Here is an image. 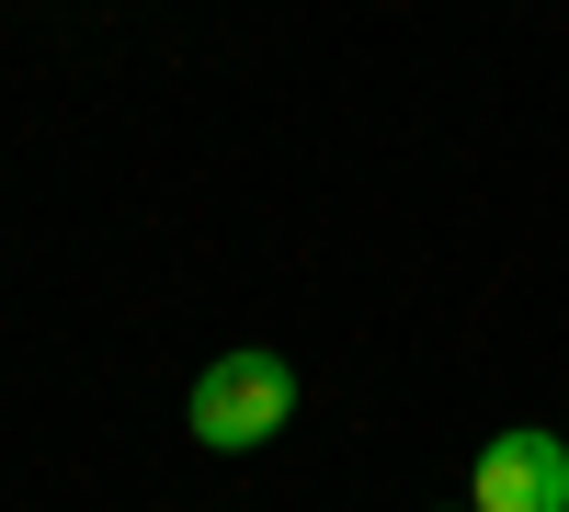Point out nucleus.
<instances>
[{"instance_id":"nucleus-2","label":"nucleus","mask_w":569,"mask_h":512,"mask_svg":"<svg viewBox=\"0 0 569 512\" xmlns=\"http://www.w3.org/2000/svg\"><path fill=\"white\" fill-rule=\"evenodd\" d=\"M467 512H569V444L558 433H490L479 444V501Z\"/></svg>"},{"instance_id":"nucleus-1","label":"nucleus","mask_w":569,"mask_h":512,"mask_svg":"<svg viewBox=\"0 0 569 512\" xmlns=\"http://www.w3.org/2000/svg\"><path fill=\"white\" fill-rule=\"evenodd\" d=\"M284 410H297V364L284 353H217L194 377V399H182V422H194L206 455H240V444L284 433Z\"/></svg>"}]
</instances>
